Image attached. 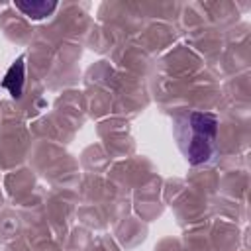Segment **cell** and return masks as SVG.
Listing matches in <instances>:
<instances>
[{"label":"cell","mask_w":251,"mask_h":251,"mask_svg":"<svg viewBox=\"0 0 251 251\" xmlns=\"http://www.w3.org/2000/svg\"><path fill=\"white\" fill-rule=\"evenodd\" d=\"M188 127H190V135H188V147H184V153L192 165H200L208 161L214 153L218 120L212 114L192 112L188 114Z\"/></svg>","instance_id":"6da1fadb"},{"label":"cell","mask_w":251,"mask_h":251,"mask_svg":"<svg viewBox=\"0 0 251 251\" xmlns=\"http://www.w3.org/2000/svg\"><path fill=\"white\" fill-rule=\"evenodd\" d=\"M2 84L10 90V94L14 98H20L22 96V88H24V59L22 57L8 69Z\"/></svg>","instance_id":"7a4b0ae2"},{"label":"cell","mask_w":251,"mask_h":251,"mask_svg":"<svg viewBox=\"0 0 251 251\" xmlns=\"http://www.w3.org/2000/svg\"><path fill=\"white\" fill-rule=\"evenodd\" d=\"M16 8H20L25 16H29L33 20H41V18L49 16L57 8V4L55 2H45V0H37V2H22V0H18Z\"/></svg>","instance_id":"3957f363"}]
</instances>
